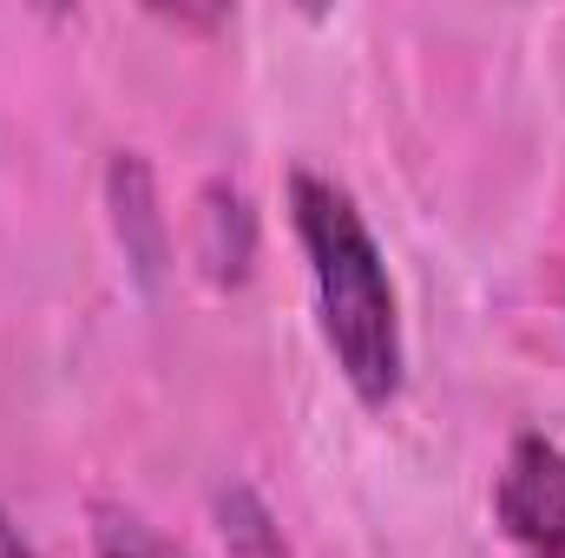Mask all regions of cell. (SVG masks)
I'll return each mask as SVG.
<instances>
[{
  "label": "cell",
  "instance_id": "5",
  "mask_svg": "<svg viewBox=\"0 0 565 558\" xmlns=\"http://www.w3.org/2000/svg\"><path fill=\"white\" fill-rule=\"evenodd\" d=\"M217 533H224L231 558H289L282 526L250 486H217Z\"/></svg>",
  "mask_w": 565,
  "mask_h": 558
},
{
  "label": "cell",
  "instance_id": "3",
  "mask_svg": "<svg viewBox=\"0 0 565 558\" xmlns=\"http://www.w3.org/2000/svg\"><path fill=\"white\" fill-rule=\"evenodd\" d=\"M198 264L217 289L244 282L257 264V211L231 178H211L198 197Z\"/></svg>",
  "mask_w": 565,
  "mask_h": 558
},
{
  "label": "cell",
  "instance_id": "2",
  "mask_svg": "<svg viewBox=\"0 0 565 558\" xmlns=\"http://www.w3.org/2000/svg\"><path fill=\"white\" fill-rule=\"evenodd\" d=\"M500 533L520 558H565V447L546 433H520L500 486H493Z\"/></svg>",
  "mask_w": 565,
  "mask_h": 558
},
{
  "label": "cell",
  "instance_id": "1",
  "mask_svg": "<svg viewBox=\"0 0 565 558\" xmlns=\"http://www.w3.org/2000/svg\"><path fill=\"white\" fill-rule=\"evenodd\" d=\"M289 224L296 244L309 257L316 282V315H322V342L349 382V395L362 408H388L402 395V302L388 257L369 230V217L355 211V197L322 178V171H296L289 178Z\"/></svg>",
  "mask_w": 565,
  "mask_h": 558
},
{
  "label": "cell",
  "instance_id": "6",
  "mask_svg": "<svg viewBox=\"0 0 565 558\" xmlns=\"http://www.w3.org/2000/svg\"><path fill=\"white\" fill-rule=\"evenodd\" d=\"M93 558H191L178 539H164L145 513L119 506V500H99L93 506Z\"/></svg>",
  "mask_w": 565,
  "mask_h": 558
},
{
  "label": "cell",
  "instance_id": "4",
  "mask_svg": "<svg viewBox=\"0 0 565 558\" xmlns=\"http://www.w3.org/2000/svg\"><path fill=\"white\" fill-rule=\"evenodd\" d=\"M113 224H119V244H126V264L139 270V282L164 277V211H158V184H151V164L139 151H119L113 171Z\"/></svg>",
  "mask_w": 565,
  "mask_h": 558
},
{
  "label": "cell",
  "instance_id": "7",
  "mask_svg": "<svg viewBox=\"0 0 565 558\" xmlns=\"http://www.w3.org/2000/svg\"><path fill=\"white\" fill-rule=\"evenodd\" d=\"M0 558H33V546L20 539V526L7 519V506H0Z\"/></svg>",
  "mask_w": 565,
  "mask_h": 558
}]
</instances>
